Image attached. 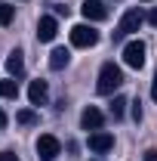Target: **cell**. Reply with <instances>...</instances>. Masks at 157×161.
I'll return each mask as SVG.
<instances>
[{"instance_id": "16", "label": "cell", "mask_w": 157, "mask_h": 161, "mask_svg": "<svg viewBox=\"0 0 157 161\" xmlns=\"http://www.w3.org/2000/svg\"><path fill=\"white\" fill-rule=\"evenodd\" d=\"M16 121H19V124H25V127H31V124H37V112H31V108H22L19 115H16Z\"/></svg>"}, {"instance_id": "21", "label": "cell", "mask_w": 157, "mask_h": 161, "mask_svg": "<svg viewBox=\"0 0 157 161\" xmlns=\"http://www.w3.org/2000/svg\"><path fill=\"white\" fill-rule=\"evenodd\" d=\"M145 161H157V149H148L145 152Z\"/></svg>"}, {"instance_id": "8", "label": "cell", "mask_w": 157, "mask_h": 161, "mask_svg": "<svg viewBox=\"0 0 157 161\" xmlns=\"http://www.w3.org/2000/svg\"><path fill=\"white\" fill-rule=\"evenodd\" d=\"M102 124H105V115L99 112L96 105L83 108V115H80V127L83 130H102Z\"/></svg>"}, {"instance_id": "23", "label": "cell", "mask_w": 157, "mask_h": 161, "mask_svg": "<svg viewBox=\"0 0 157 161\" xmlns=\"http://www.w3.org/2000/svg\"><path fill=\"white\" fill-rule=\"evenodd\" d=\"M6 124H9V118H6V112L0 108V127H6Z\"/></svg>"}, {"instance_id": "10", "label": "cell", "mask_w": 157, "mask_h": 161, "mask_svg": "<svg viewBox=\"0 0 157 161\" xmlns=\"http://www.w3.org/2000/svg\"><path fill=\"white\" fill-rule=\"evenodd\" d=\"M28 99H31V105H46V99H49V87H46V80H31V87H28Z\"/></svg>"}, {"instance_id": "11", "label": "cell", "mask_w": 157, "mask_h": 161, "mask_svg": "<svg viewBox=\"0 0 157 161\" xmlns=\"http://www.w3.org/2000/svg\"><path fill=\"white\" fill-rule=\"evenodd\" d=\"M68 62H71V53H68L65 47H56V50L49 53V68H53V71H62Z\"/></svg>"}, {"instance_id": "12", "label": "cell", "mask_w": 157, "mask_h": 161, "mask_svg": "<svg viewBox=\"0 0 157 161\" xmlns=\"http://www.w3.org/2000/svg\"><path fill=\"white\" fill-rule=\"evenodd\" d=\"M6 71H9V78H19L22 71H25V59H22V50H13V53H9V59H6Z\"/></svg>"}, {"instance_id": "20", "label": "cell", "mask_w": 157, "mask_h": 161, "mask_svg": "<svg viewBox=\"0 0 157 161\" xmlns=\"http://www.w3.org/2000/svg\"><path fill=\"white\" fill-rule=\"evenodd\" d=\"M53 9H56V16H68V6H65V3H56Z\"/></svg>"}, {"instance_id": "15", "label": "cell", "mask_w": 157, "mask_h": 161, "mask_svg": "<svg viewBox=\"0 0 157 161\" xmlns=\"http://www.w3.org/2000/svg\"><path fill=\"white\" fill-rule=\"evenodd\" d=\"M126 105H129V102L123 99V96H114V99H111V118H114V121H117V118H123Z\"/></svg>"}, {"instance_id": "19", "label": "cell", "mask_w": 157, "mask_h": 161, "mask_svg": "<svg viewBox=\"0 0 157 161\" xmlns=\"http://www.w3.org/2000/svg\"><path fill=\"white\" fill-rule=\"evenodd\" d=\"M151 99L157 102V68H154V80H151Z\"/></svg>"}, {"instance_id": "17", "label": "cell", "mask_w": 157, "mask_h": 161, "mask_svg": "<svg viewBox=\"0 0 157 161\" xmlns=\"http://www.w3.org/2000/svg\"><path fill=\"white\" fill-rule=\"evenodd\" d=\"M0 161H19L16 152H0Z\"/></svg>"}, {"instance_id": "3", "label": "cell", "mask_w": 157, "mask_h": 161, "mask_svg": "<svg viewBox=\"0 0 157 161\" xmlns=\"http://www.w3.org/2000/svg\"><path fill=\"white\" fill-rule=\"evenodd\" d=\"M71 43L80 47V50L96 47V43H99V31L93 28V25H74V28H71Z\"/></svg>"}, {"instance_id": "6", "label": "cell", "mask_w": 157, "mask_h": 161, "mask_svg": "<svg viewBox=\"0 0 157 161\" xmlns=\"http://www.w3.org/2000/svg\"><path fill=\"white\" fill-rule=\"evenodd\" d=\"M89 149H93L96 155H105V152L114 149V136L105 133V130H93V133H89Z\"/></svg>"}, {"instance_id": "1", "label": "cell", "mask_w": 157, "mask_h": 161, "mask_svg": "<svg viewBox=\"0 0 157 161\" xmlns=\"http://www.w3.org/2000/svg\"><path fill=\"white\" fill-rule=\"evenodd\" d=\"M120 84H123V71H120V65L105 62V65L99 68V84H96V90L102 93V96H111L114 90H120Z\"/></svg>"}, {"instance_id": "5", "label": "cell", "mask_w": 157, "mask_h": 161, "mask_svg": "<svg viewBox=\"0 0 157 161\" xmlns=\"http://www.w3.org/2000/svg\"><path fill=\"white\" fill-rule=\"evenodd\" d=\"M123 62H126L129 68H142V65H145V43H142V40H129V43L123 47Z\"/></svg>"}, {"instance_id": "13", "label": "cell", "mask_w": 157, "mask_h": 161, "mask_svg": "<svg viewBox=\"0 0 157 161\" xmlns=\"http://www.w3.org/2000/svg\"><path fill=\"white\" fill-rule=\"evenodd\" d=\"M0 96H3V99H16V96H19V84H16V78L0 80Z\"/></svg>"}, {"instance_id": "9", "label": "cell", "mask_w": 157, "mask_h": 161, "mask_svg": "<svg viewBox=\"0 0 157 161\" xmlns=\"http://www.w3.org/2000/svg\"><path fill=\"white\" fill-rule=\"evenodd\" d=\"M59 34V22L53 19V16H43V19L37 22V40H43V43H49V40Z\"/></svg>"}, {"instance_id": "22", "label": "cell", "mask_w": 157, "mask_h": 161, "mask_svg": "<svg viewBox=\"0 0 157 161\" xmlns=\"http://www.w3.org/2000/svg\"><path fill=\"white\" fill-rule=\"evenodd\" d=\"M148 22H151V25H154V28H157V6H154V9H151V13H148Z\"/></svg>"}, {"instance_id": "14", "label": "cell", "mask_w": 157, "mask_h": 161, "mask_svg": "<svg viewBox=\"0 0 157 161\" xmlns=\"http://www.w3.org/2000/svg\"><path fill=\"white\" fill-rule=\"evenodd\" d=\"M13 16H16V6L6 3V0H0V25H3V28L13 25Z\"/></svg>"}, {"instance_id": "24", "label": "cell", "mask_w": 157, "mask_h": 161, "mask_svg": "<svg viewBox=\"0 0 157 161\" xmlns=\"http://www.w3.org/2000/svg\"><path fill=\"white\" fill-rule=\"evenodd\" d=\"M145 3H151V0H145Z\"/></svg>"}, {"instance_id": "7", "label": "cell", "mask_w": 157, "mask_h": 161, "mask_svg": "<svg viewBox=\"0 0 157 161\" xmlns=\"http://www.w3.org/2000/svg\"><path fill=\"white\" fill-rule=\"evenodd\" d=\"M80 13H83V19H86V22H102V19H108V6H105L102 0H86V3L80 6Z\"/></svg>"}, {"instance_id": "18", "label": "cell", "mask_w": 157, "mask_h": 161, "mask_svg": "<svg viewBox=\"0 0 157 161\" xmlns=\"http://www.w3.org/2000/svg\"><path fill=\"white\" fill-rule=\"evenodd\" d=\"M133 118L142 121V102H133Z\"/></svg>"}, {"instance_id": "4", "label": "cell", "mask_w": 157, "mask_h": 161, "mask_svg": "<svg viewBox=\"0 0 157 161\" xmlns=\"http://www.w3.org/2000/svg\"><path fill=\"white\" fill-rule=\"evenodd\" d=\"M62 152V142L53 136V133H43L37 140V158L40 161H56V155Z\"/></svg>"}, {"instance_id": "2", "label": "cell", "mask_w": 157, "mask_h": 161, "mask_svg": "<svg viewBox=\"0 0 157 161\" xmlns=\"http://www.w3.org/2000/svg\"><path fill=\"white\" fill-rule=\"evenodd\" d=\"M142 22H145V13H142V9H126V13H123V19H120V25L114 28V43L123 40L126 34L139 31V28H142Z\"/></svg>"}]
</instances>
